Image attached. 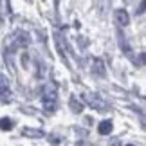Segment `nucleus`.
<instances>
[{
    "label": "nucleus",
    "mask_w": 146,
    "mask_h": 146,
    "mask_svg": "<svg viewBox=\"0 0 146 146\" xmlns=\"http://www.w3.org/2000/svg\"><path fill=\"white\" fill-rule=\"evenodd\" d=\"M43 105H45V108L49 112L54 110V106H56V92H54V87H45V90H43Z\"/></svg>",
    "instance_id": "nucleus-1"
},
{
    "label": "nucleus",
    "mask_w": 146,
    "mask_h": 146,
    "mask_svg": "<svg viewBox=\"0 0 146 146\" xmlns=\"http://www.w3.org/2000/svg\"><path fill=\"white\" fill-rule=\"evenodd\" d=\"M87 101L90 103V106H94L96 110H99V112H105L108 106H106V103L103 101V98L101 96H98V94H90V96H87Z\"/></svg>",
    "instance_id": "nucleus-2"
},
{
    "label": "nucleus",
    "mask_w": 146,
    "mask_h": 146,
    "mask_svg": "<svg viewBox=\"0 0 146 146\" xmlns=\"http://www.w3.org/2000/svg\"><path fill=\"white\" fill-rule=\"evenodd\" d=\"M114 20H115V24L119 25V27H126L128 24H130L128 13H126L125 9H115V13H114Z\"/></svg>",
    "instance_id": "nucleus-3"
},
{
    "label": "nucleus",
    "mask_w": 146,
    "mask_h": 146,
    "mask_svg": "<svg viewBox=\"0 0 146 146\" xmlns=\"http://www.w3.org/2000/svg\"><path fill=\"white\" fill-rule=\"evenodd\" d=\"M9 98H11L9 85L5 81V78H0V101H9Z\"/></svg>",
    "instance_id": "nucleus-4"
},
{
    "label": "nucleus",
    "mask_w": 146,
    "mask_h": 146,
    "mask_svg": "<svg viewBox=\"0 0 146 146\" xmlns=\"http://www.w3.org/2000/svg\"><path fill=\"white\" fill-rule=\"evenodd\" d=\"M29 43V36H27V33L24 31H16V35H15V47H22V45H27Z\"/></svg>",
    "instance_id": "nucleus-5"
},
{
    "label": "nucleus",
    "mask_w": 146,
    "mask_h": 146,
    "mask_svg": "<svg viewBox=\"0 0 146 146\" xmlns=\"http://www.w3.org/2000/svg\"><path fill=\"white\" fill-rule=\"evenodd\" d=\"M98 130H99L101 135H106V133H110V132H112V121H103V123L98 126Z\"/></svg>",
    "instance_id": "nucleus-6"
},
{
    "label": "nucleus",
    "mask_w": 146,
    "mask_h": 146,
    "mask_svg": "<svg viewBox=\"0 0 146 146\" xmlns=\"http://www.w3.org/2000/svg\"><path fill=\"white\" fill-rule=\"evenodd\" d=\"M69 105H70L72 112H76V114H78V112H81V110H83V105L80 103V101H78V98H76V96H72V98H70V103H69Z\"/></svg>",
    "instance_id": "nucleus-7"
},
{
    "label": "nucleus",
    "mask_w": 146,
    "mask_h": 146,
    "mask_svg": "<svg viewBox=\"0 0 146 146\" xmlns=\"http://www.w3.org/2000/svg\"><path fill=\"white\" fill-rule=\"evenodd\" d=\"M0 128H2V130H11V128H13V123H11V119H0Z\"/></svg>",
    "instance_id": "nucleus-8"
},
{
    "label": "nucleus",
    "mask_w": 146,
    "mask_h": 146,
    "mask_svg": "<svg viewBox=\"0 0 146 146\" xmlns=\"http://www.w3.org/2000/svg\"><path fill=\"white\" fill-rule=\"evenodd\" d=\"M94 63H96V69H94V70H96L98 74H105V67H103V61H101V60H94Z\"/></svg>",
    "instance_id": "nucleus-9"
},
{
    "label": "nucleus",
    "mask_w": 146,
    "mask_h": 146,
    "mask_svg": "<svg viewBox=\"0 0 146 146\" xmlns=\"http://www.w3.org/2000/svg\"><path fill=\"white\" fill-rule=\"evenodd\" d=\"M114 146H119V143H115V144H114Z\"/></svg>",
    "instance_id": "nucleus-10"
},
{
    "label": "nucleus",
    "mask_w": 146,
    "mask_h": 146,
    "mask_svg": "<svg viewBox=\"0 0 146 146\" xmlns=\"http://www.w3.org/2000/svg\"><path fill=\"white\" fill-rule=\"evenodd\" d=\"M128 146H133V144H128Z\"/></svg>",
    "instance_id": "nucleus-11"
}]
</instances>
